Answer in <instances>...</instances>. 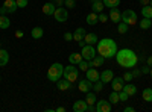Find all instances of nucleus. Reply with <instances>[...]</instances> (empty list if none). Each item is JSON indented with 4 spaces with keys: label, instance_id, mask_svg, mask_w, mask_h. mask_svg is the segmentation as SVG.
<instances>
[{
    "label": "nucleus",
    "instance_id": "nucleus-12",
    "mask_svg": "<svg viewBox=\"0 0 152 112\" xmlns=\"http://www.w3.org/2000/svg\"><path fill=\"white\" fill-rule=\"evenodd\" d=\"M111 83H113V91H122L123 90V86H125V80H123V77H113V80H111Z\"/></svg>",
    "mask_w": 152,
    "mask_h": 112
},
{
    "label": "nucleus",
    "instance_id": "nucleus-43",
    "mask_svg": "<svg viewBox=\"0 0 152 112\" xmlns=\"http://www.w3.org/2000/svg\"><path fill=\"white\" fill-rule=\"evenodd\" d=\"M64 40H66V41H72V40H73V33L66 32V33H64Z\"/></svg>",
    "mask_w": 152,
    "mask_h": 112
},
{
    "label": "nucleus",
    "instance_id": "nucleus-49",
    "mask_svg": "<svg viewBox=\"0 0 152 112\" xmlns=\"http://www.w3.org/2000/svg\"><path fill=\"white\" fill-rule=\"evenodd\" d=\"M55 111H56V112H66V108H64V106H59V108H56Z\"/></svg>",
    "mask_w": 152,
    "mask_h": 112
},
{
    "label": "nucleus",
    "instance_id": "nucleus-44",
    "mask_svg": "<svg viewBox=\"0 0 152 112\" xmlns=\"http://www.w3.org/2000/svg\"><path fill=\"white\" fill-rule=\"evenodd\" d=\"M149 71H151V70H149V65H148V64H146L145 67H142V74H148Z\"/></svg>",
    "mask_w": 152,
    "mask_h": 112
},
{
    "label": "nucleus",
    "instance_id": "nucleus-6",
    "mask_svg": "<svg viewBox=\"0 0 152 112\" xmlns=\"http://www.w3.org/2000/svg\"><path fill=\"white\" fill-rule=\"evenodd\" d=\"M17 3L15 0H5L3 6L0 8V15H6V14H14V12L17 11Z\"/></svg>",
    "mask_w": 152,
    "mask_h": 112
},
{
    "label": "nucleus",
    "instance_id": "nucleus-37",
    "mask_svg": "<svg viewBox=\"0 0 152 112\" xmlns=\"http://www.w3.org/2000/svg\"><path fill=\"white\" fill-rule=\"evenodd\" d=\"M128 94H126V91H119V98H120V102H126V100H128Z\"/></svg>",
    "mask_w": 152,
    "mask_h": 112
},
{
    "label": "nucleus",
    "instance_id": "nucleus-35",
    "mask_svg": "<svg viewBox=\"0 0 152 112\" xmlns=\"http://www.w3.org/2000/svg\"><path fill=\"white\" fill-rule=\"evenodd\" d=\"M128 27H129V26H128L126 23L120 21V23H119V27H117V30H119V33H122V35H123V33L128 32Z\"/></svg>",
    "mask_w": 152,
    "mask_h": 112
},
{
    "label": "nucleus",
    "instance_id": "nucleus-53",
    "mask_svg": "<svg viewBox=\"0 0 152 112\" xmlns=\"http://www.w3.org/2000/svg\"><path fill=\"white\" fill-rule=\"evenodd\" d=\"M94 2H102V0H91V3H94Z\"/></svg>",
    "mask_w": 152,
    "mask_h": 112
},
{
    "label": "nucleus",
    "instance_id": "nucleus-25",
    "mask_svg": "<svg viewBox=\"0 0 152 112\" xmlns=\"http://www.w3.org/2000/svg\"><path fill=\"white\" fill-rule=\"evenodd\" d=\"M138 26H140L143 30H148V29H151V27H152V20H151V18H145V17H143V18L140 20V23H138Z\"/></svg>",
    "mask_w": 152,
    "mask_h": 112
},
{
    "label": "nucleus",
    "instance_id": "nucleus-2",
    "mask_svg": "<svg viewBox=\"0 0 152 112\" xmlns=\"http://www.w3.org/2000/svg\"><path fill=\"white\" fill-rule=\"evenodd\" d=\"M97 53L100 56H104L105 59H110V58H114L117 53V44L114 40L111 38H104V40H100L97 41Z\"/></svg>",
    "mask_w": 152,
    "mask_h": 112
},
{
    "label": "nucleus",
    "instance_id": "nucleus-27",
    "mask_svg": "<svg viewBox=\"0 0 152 112\" xmlns=\"http://www.w3.org/2000/svg\"><path fill=\"white\" fill-rule=\"evenodd\" d=\"M104 8H105L104 2H94V3H91V9H93V12H96V14H100V12L104 11Z\"/></svg>",
    "mask_w": 152,
    "mask_h": 112
},
{
    "label": "nucleus",
    "instance_id": "nucleus-15",
    "mask_svg": "<svg viewBox=\"0 0 152 112\" xmlns=\"http://www.w3.org/2000/svg\"><path fill=\"white\" fill-rule=\"evenodd\" d=\"M113 77H114L113 70H104L102 73H100V80H102L104 83H111Z\"/></svg>",
    "mask_w": 152,
    "mask_h": 112
},
{
    "label": "nucleus",
    "instance_id": "nucleus-19",
    "mask_svg": "<svg viewBox=\"0 0 152 112\" xmlns=\"http://www.w3.org/2000/svg\"><path fill=\"white\" fill-rule=\"evenodd\" d=\"M85 33H87V32H85L84 27H78V29L75 30V33H73V40H75V41H78V43L82 41V40H84V36H85Z\"/></svg>",
    "mask_w": 152,
    "mask_h": 112
},
{
    "label": "nucleus",
    "instance_id": "nucleus-24",
    "mask_svg": "<svg viewBox=\"0 0 152 112\" xmlns=\"http://www.w3.org/2000/svg\"><path fill=\"white\" fill-rule=\"evenodd\" d=\"M8 61H9V53L0 48V67H5L8 64Z\"/></svg>",
    "mask_w": 152,
    "mask_h": 112
},
{
    "label": "nucleus",
    "instance_id": "nucleus-13",
    "mask_svg": "<svg viewBox=\"0 0 152 112\" xmlns=\"http://www.w3.org/2000/svg\"><path fill=\"white\" fill-rule=\"evenodd\" d=\"M108 18H110L113 23H120V20H122V12H120L117 8H111V12H110Z\"/></svg>",
    "mask_w": 152,
    "mask_h": 112
},
{
    "label": "nucleus",
    "instance_id": "nucleus-31",
    "mask_svg": "<svg viewBox=\"0 0 152 112\" xmlns=\"http://www.w3.org/2000/svg\"><path fill=\"white\" fill-rule=\"evenodd\" d=\"M85 102H87L88 105H96V102H97V98H96V94H94V92H90V91H88V92H87V97H85Z\"/></svg>",
    "mask_w": 152,
    "mask_h": 112
},
{
    "label": "nucleus",
    "instance_id": "nucleus-23",
    "mask_svg": "<svg viewBox=\"0 0 152 112\" xmlns=\"http://www.w3.org/2000/svg\"><path fill=\"white\" fill-rule=\"evenodd\" d=\"M81 61H82V55L81 53H72L69 56V62H70V64H73V65H78Z\"/></svg>",
    "mask_w": 152,
    "mask_h": 112
},
{
    "label": "nucleus",
    "instance_id": "nucleus-32",
    "mask_svg": "<svg viewBox=\"0 0 152 112\" xmlns=\"http://www.w3.org/2000/svg\"><path fill=\"white\" fill-rule=\"evenodd\" d=\"M104 2V5L107 6V8H117L119 5H120V0H102Z\"/></svg>",
    "mask_w": 152,
    "mask_h": 112
},
{
    "label": "nucleus",
    "instance_id": "nucleus-33",
    "mask_svg": "<svg viewBox=\"0 0 152 112\" xmlns=\"http://www.w3.org/2000/svg\"><path fill=\"white\" fill-rule=\"evenodd\" d=\"M108 100L111 102V105H117L119 102H120V98H119V92L117 91H113L111 94H110V98Z\"/></svg>",
    "mask_w": 152,
    "mask_h": 112
},
{
    "label": "nucleus",
    "instance_id": "nucleus-54",
    "mask_svg": "<svg viewBox=\"0 0 152 112\" xmlns=\"http://www.w3.org/2000/svg\"><path fill=\"white\" fill-rule=\"evenodd\" d=\"M149 74H151V77H152V68H151V71H149Z\"/></svg>",
    "mask_w": 152,
    "mask_h": 112
},
{
    "label": "nucleus",
    "instance_id": "nucleus-17",
    "mask_svg": "<svg viewBox=\"0 0 152 112\" xmlns=\"http://www.w3.org/2000/svg\"><path fill=\"white\" fill-rule=\"evenodd\" d=\"M56 86H58V90H61V91H67V90L72 88V82L64 77V79H59L56 82Z\"/></svg>",
    "mask_w": 152,
    "mask_h": 112
},
{
    "label": "nucleus",
    "instance_id": "nucleus-40",
    "mask_svg": "<svg viewBox=\"0 0 152 112\" xmlns=\"http://www.w3.org/2000/svg\"><path fill=\"white\" fill-rule=\"evenodd\" d=\"M132 79H134L132 73H125V74H123V80H125V82H131Z\"/></svg>",
    "mask_w": 152,
    "mask_h": 112
},
{
    "label": "nucleus",
    "instance_id": "nucleus-9",
    "mask_svg": "<svg viewBox=\"0 0 152 112\" xmlns=\"http://www.w3.org/2000/svg\"><path fill=\"white\" fill-rule=\"evenodd\" d=\"M113 105L110 100H97L96 102V112H111Z\"/></svg>",
    "mask_w": 152,
    "mask_h": 112
},
{
    "label": "nucleus",
    "instance_id": "nucleus-41",
    "mask_svg": "<svg viewBox=\"0 0 152 112\" xmlns=\"http://www.w3.org/2000/svg\"><path fill=\"white\" fill-rule=\"evenodd\" d=\"M108 20H110L108 15H105L104 12H100V14H99V21H100V23H107Z\"/></svg>",
    "mask_w": 152,
    "mask_h": 112
},
{
    "label": "nucleus",
    "instance_id": "nucleus-51",
    "mask_svg": "<svg viewBox=\"0 0 152 112\" xmlns=\"http://www.w3.org/2000/svg\"><path fill=\"white\" fill-rule=\"evenodd\" d=\"M149 3H151V0H140V5H143V6L145 5H149Z\"/></svg>",
    "mask_w": 152,
    "mask_h": 112
},
{
    "label": "nucleus",
    "instance_id": "nucleus-7",
    "mask_svg": "<svg viewBox=\"0 0 152 112\" xmlns=\"http://www.w3.org/2000/svg\"><path fill=\"white\" fill-rule=\"evenodd\" d=\"M97 50L91 46V44H85L81 50V55H82V59H87V61H91L94 56H96Z\"/></svg>",
    "mask_w": 152,
    "mask_h": 112
},
{
    "label": "nucleus",
    "instance_id": "nucleus-5",
    "mask_svg": "<svg viewBox=\"0 0 152 112\" xmlns=\"http://www.w3.org/2000/svg\"><path fill=\"white\" fill-rule=\"evenodd\" d=\"M120 21L126 23L128 26H132V24L137 23V14H135L132 9H125V11L122 12V20H120Z\"/></svg>",
    "mask_w": 152,
    "mask_h": 112
},
{
    "label": "nucleus",
    "instance_id": "nucleus-28",
    "mask_svg": "<svg viewBox=\"0 0 152 112\" xmlns=\"http://www.w3.org/2000/svg\"><path fill=\"white\" fill-rule=\"evenodd\" d=\"M11 26V20L5 15H0V29H8Z\"/></svg>",
    "mask_w": 152,
    "mask_h": 112
},
{
    "label": "nucleus",
    "instance_id": "nucleus-38",
    "mask_svg": "<svg viewBox=\"0 0 152 112\" xmlns=\"http://www.w3.org/2000/svg\"><path fill=\"white\" fill-rule=\"evenodd\" d=\"M64 6L69 8V9H73V8L76 6V2H75V0H66V2H64Z\"/></svg>",
    "mask_w": 152,
    "mask_h": 112
},
{
    "label": "nucleus",
    "instance_id": "nucleus-22",
    "mask_svg": "<svg viewBox=\"0 0 152 112\" xmlns=\"http://www.w3.org/2000/svg\"><path fill=\"white\" fill-rule=\"evenodd\" d=\"M31 35H32V38H34V40H40L41 36L44 35V30H43V27L37 26V27H34V29H32Z\"/></svg>",
    "mask_w": 152,
    "mask_h": 112
},
{
    "label": "nucleus",
    "instance_id": "nucleus-39",
    "mask_svg": "<svg viewBox=\"0 0 152 112\" xmlns=\"http://www.w3.org/2000/svg\"><path fill=\"white\" fill-rule=\"evenodd\" d=\"M15 3L18 8H26L28 6V0H15Z\"/></svg>",
    "mask_w": 152,
    "mask_h": 112
},
{
    "label": "nucleus",
    "instance_id": "nucleus-29",
    "mask_svg": "<svg viewBox=\"0 0 152 112\" xmlns=\"http://www.w3.org/2000/svg\"><path fill=\"white\" fill-rule=\"evenodd\" d=\"M142 97H143V100L145 102H152V88H146V90H143V92H142Z\"/></svg>",
    "mask_w": 152,
    "mask_h": 112
},
{
    "label": "nucleus",
    "instance_id": "nucleus-45",
    "mask_svg": "<svg viewBox=\"0 0 152 112\" xmlns=\"http://www.w3.org/2000/svg\"><path fill=\"white\" fill-rule=\"evenodd\" d=\"M64 2H66V0H52V3H55L58 6H62V5H64Z\"/></svg>",
    "mask_w": 152,
    "mask_h": 112
},
{
    "label": "nucleus",
    "instance_id": "nucleus-46",
    "mask_svg": "<svg viewBox=\"0 0 152 112\" xmlns=\"http://www.w3.org/2000/svg\"><path fill=\"white\" fill-rule=\"evenodd\" d=\"M88 112H96V105H88Z\"/></svg>",
    "mask_w": 152,
    "mask_h": 112
},
{
    "label": "nucleus",
    "instance_id": "nucleus-3",
    "mask_svg": "<svg viewBox=\"0 0 152 112\" xmlns=\"http://www.w3.org/2000/svg\"><path fill=\"white\" fill-rule=\"evenodd\" d=\"M62 74H64V65L59 64V62H55L47 71V79L50 82H58L62 77Z\"/></svg>",
    "mask_w": 152,
    "mask_h": 112
},
{
    "label": "nucleus",
    "instance_id": "nucleus-11",
    "mask_svg": "<svg viewBox=\"0 0 152 112\" xmlns=\"http://www.w3.org/2000/svg\"><path fill=\"white\" fill-rule=\"evenodd\" d=\"M78 90L87 94L90 90H93V82H90L88 79H82V80H79V83H78Z\"/></svg>",
    "mask_w": 152,
    "mask_h": 112
},
{
    "label": "nucleus",
    "instance_id": "nucleus-20",
    "mask_svg": "<svg viewBox=\"0 0 152 112\" xmlns=\"http://www.w3.org/2000/svg\"><path fill=\"white\" fill-rule=\"evenodd\" d=\"M85 20H87V23H88V24L94 26V24H97V23H99V14H96V12H93V11H91L90 14L87 15V18H85Z\"/></svg>",
    "mask_w": 152,
    "mask_h": 112
},
{
    "label": "nucleus",
    "instance_id": "nucleus-8",
    "mask_svg": "<svg viewBox=\"0 0 152 112\" xmlns=\"http://www.w3.org/2000/svg\"><path fill=\"white\" fill-rule=\"evenodd\" d=\"M53 17H55L56 21L64 23V21H67V18H69V12H67V9H66L64 6H56V9H55V12H53Z\"/></svg>",
    "mask_w": 152,
    "mask_h": 112
},
{
    "label": "nucleus",
    "instance_id": "nucleus-16",
    "mask_svg": "<svg viewBox=\"0 0 152 112\" xmlns=\"http://www.w3.org/2000/svg\"><path fill=\"white\" fill-rule=\"evenodd\" d=\"M55 9H56V5L52 3V2H49V3H44V5H43V9H41V11H43L44 15H53Z\"/></svg>",
    "mask_w": 152,
    "mask_h": 112
},
{
    "label": "nucleus",
    "instance_id": "nucleus-26",
    "mask_svg": "<svg viewBox=\"0 0 152 112\" xmlns=\"http://www.w3.org/2000/svg\"><path fill=\"white\" fill-rule=\"evenodd\" d=\"M142 15H143L145 18H151V20H152V6H151V5H145V6L142 8Z\"/></svg>",
    "mask_w": 152,
    "mask_h": 112
},
{
    "label": "nucleus",
    "instance_id": "nucleus-34",
    "mask_svg": "<svg viewBox=\"0 0 152 112\" xmlns=\"http://www.w3.org/2000/svg\"><path fill=\"white\" fill-rule=\"evenodd\" d=\"M93 90H94V92H100V91L104 90V82H102V80L94 82V83H93Z\"/></svg>",
    "mask_w": 152,
    "mask_h": 112
},
{
    "label": "nucleus",
    "instance_id": "nucleus-14",
    "mask_svg": "<svg viewBox=\"0 0 152 112\" xmlns=\"http://www.w3.org/2000/svg\"><path fill=\"white\" fill-rule=\"evenodd\" d=\"M87 109H88V103L85 100H76L73 105L75 112H87Z\"/></svg>",
    "mask_w": 152,
    "mask_h": 112
},
{
    "label": "nucleus",
    "instance_id": "nucleus-10",
    "mask_svg": "<svg viewBox=\"0 0 152 112\" xmlns=\"http://www.w3.org/2000/svg\"><path fill=\"white\" fill-rule=\"evenodd\" d=\"M85 73H87V79L90 80V82H93V83H94V82L100 80V73L96 70V67H90Z\"/></svg>",
    "mask_w": 152,
    "mask_h": 112
},
{
    "label": "nucleus",
    "instance_id": "nucleus-21",
    "mask_svg": "<svg viewBox=\"0 0 152 112\" xmlns=\"http://www.w3.org/2000/svg\"><path fill=\"white\" fill-rule=\"evenodd\" d=\"M84 41H85V44H96L99 40H97V35L96 33H85V36H84Z\"/></svg>",
    "mask_w": 152,
    "mask_h": 112
},
{
    "label": "nucleus",
    "instance_id": "nucleus-1",
    "mask_svg": "<svg viewBox=\"0 0 152 112\" xmlns=\"http://www.w3.org/2000/svg\"><path fill=\"white\" fill-rule=\"evenodd\" d=\"M116 61L117 64L123 68H134L137 65V61H138V56L134 50L131 48H122V50H117L116 53Z\"/></svg>",
    "mask_w": 152,
    "mask_h": 112
},
{
    "label": "nucleus",
    "instance_id": "nucleus-42",
    "mask_svg": "<svg viewBox=\"0 0 152 112\" xmlns=\"http://www.w3.org/2000/svg\"><path fill=\"white\" fill-rule=\"evenodd\" d=\"M131 73H132L134 77H140V76H142V70H138V68H134Z\"/></svg>",
    "mask_w": 152,
    "mask_h": 112
},
{
    "label": "nucleus",
    "instance_id": "nucleus-55",
    "mask_svg": "<svg viewBox=\"0 0 152 112\" xmlns=\"http://www.w3.org/2000/svg\"><path fill=\"white\" fill-rule=\"evenodd\" d=\"M151 6H152V0H151Z\"/></svg>",
    "mask_w": 152,
    "mask_h": 112
},
{
    "label": "nucleus",
    "instance_id": "nucleus-30",
    "mask_svg": "<svg viewBox=\"0 0 152 112\" xmlns=\"http://www.w3.org/2000/svg\"><path fill=\"white\" fill-rule=\"evenodd\" d=\"M123 91H126V94H128V95H134V94L137 92V88H135V85L128 83V85L123 86Z\"/></svg>",
    "mask_w": 152,
    "mask_h": 112
},
{
    "label": "nucleus",
    "instance_id": "nucleus-48",
    "mask_svg": "<svg viewBox=\"0 0 152 112\" xmlns=\"http://www.w3.org/2000/svg\"><path fill=\"white\" fill-rule=\"evenodd\" d=\"M134 111H135V109H134L132 106H126V108L123 109V112H134Z\"/></svg>",
    "mask_w": 152,
    "mask_h": 112
},
{
    "label": "nucleus",
    "instance_id": "nucleus-52",
    "mask_svg": "<svg viewBox=\"0 0 152 112\" xmlns=\"http://www.w3.org/2000/svg\"><path fill=\"white\" fill-rule=\"evenodd\" d=\"M79 46H81V48H82V47L85 46V41H84V40H82V41H79Z\"/></svg>",
    "mask_w": 152,
    "mask_h": 112
},
{
    "label": "nucleus",
    "instance_id": "nucleus-47",
    "mask_svg": "<svg viewBox=\"0 0 152 112\" xmlns=\"http://www.w3.org/2000/svg\"><path fill=\"white\" fill-rule=\"evenodd\" d=\"M15 36H17V38H23L24 32H23V30H17V32H15Z\"/></svg>",
    "mask_w": 152,
    "mask_h": 112
},
{
    "label": "nucleus",
    "instance_id": "nucleus-50",
    "mask_svg": "<svg viewBox=\"0 0 152 112\" xmlns=\"http://www.w3.org/2000/svg\"><path fill=\"white\" fill-rule=\"evenodd\" d=\"M146 64H148L149 67H152V56H149V58L146 59Z\"/></svg>",
    "mask_w": 152,
    "mask_h": 112
},
{
    "label": "nucleus",
    "instance_id": "nucleus-18",
    "mask_svg": "<svg viewBox=\"0 0 152 112\" xmlns=\"http://www.w3.org/2000/svg\"><path fill=\"white\" fill-rule=\"evenodd\" d=\"M104 61H105V58L104 56H94L91 61H88V65L90 67H100V65H104Z\"/></svg>",
    "mask_w": 152,
    "mask_h": 112
},
{
    "label": "nucleus",
    "instance_id": "nucleus-4",
    "mask_svg": "<svg viewBox=\"0 0 152 112\" xmlns=\"http://www.w3.org/2000/svg\"><path fill=\"white\" fill-rule=\"evenodd\" d=\"M62 76L73 83V82L78 80V77H79V70L76 68L73 64H72V65H67V67L64 68V74H62Z\"/></svg>",
    "mask_w": 152,
    "mask_h": 112
},
{
    "label": "nucleus",
    "instance_id": "nucleus-36",
    "mask_svg": "<svg viewBox=\"0 0 152 112\" xmlns=\"http://www.w3.org/2000/svg\"><path fill=\"white\" fill-rule=\"evenodd\" d=\"M78 65H79V70H81V71H87L88 68H90V65H88V61H87V59H82Z\"/></svg>",
    "mask_w": 152,
    "mask_h": 112
}]
</instances>
